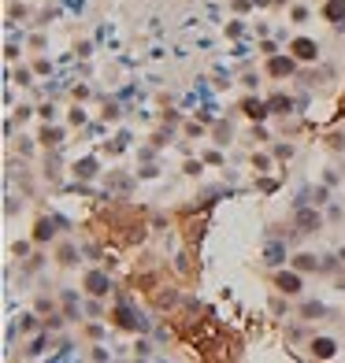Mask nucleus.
<instances>
[{
  "label": "nucleus",
  "instance_id": "5",
  "mask_svg": "<svg viewBox=\"0 0 345 363\" xmlns=\"http://www.w3.org/2000/svg\"><path fill=\"white\" fill-rule=\"evenodd\" d=\"M115 322H119V326H127V330H134V326H141V319L138 315H134L127 304H119V308H115Z\"/></svg>",
  "mask_w": 345,
  "mask_h": 363
},
{
  "label": "nucleus",
  "instance_id": "9",
  "mask_svg": "<svg viewBox=\"0 0 345 363\" xmlns=\"http://www.w3.org/2000/svg\"><path fill=\"white\" fill-rule=\"evenodd\" d=\"M323 15H327L330 23H341V19H345V0H327V8H323Z\"/></svg>",
  "mask_w": 345,
  "mask_h": 363
},
{
  "label": "nucleus",
  "instance_id": "12",
  "mask_svg": "<svg viewBox=\"0 0 345 363\" xmlns=\"http://www.w3.org/2000/svg\"><path fill=\"white\" fill-rule=\"evenodd\" d=\"M282 256H286L282 245H267V263H282Z\"/></svg>",
  "mask_w": 345,
  "mask_h": 363
},
{
  "label": "nucleus",
  "instance_id": "8",
  "mask_svg": "<svg viewBox=\"0 0 345 363\" xmlns=\"http://www.w3.org/2000/svg\"><path fill=\"white\" fill-rule=\"evenodd\" d=\"M267 71H271L275 78H282V74H290V71H293V60H286V56H275V60L267 63Z\"/></svg>",
  "mask_w": 345,
  "mask_h": 363
},
{
  "label": "nucleus",
  "instance_id": "10",
  "mask_svg": "<svg viewBox=\"0 0 345 363\" xmlns=\"http://www.w3.org/2000/svg\"><path fill=\"white\" fill-rule=\"evenodd\" d=\"M49 237H52V223H49V219H41L37 230H34V241H49Z\"/></svg>",
  "mask_w": 345,
  "mask_h": 363
},
{
  "label": "nucleus",
  "instance_id": "4",
  "mask_svg": "<svg viewBox=\"0 0 345 363\" xmlns=\"http://www.w3.org/2000/svg\"><path fill=\"white\" fill-rule=\"evenodd\" d=\"M315 52L319 49H315V41H308V37H297L293 41V56L297 60H315Z\"/></svg>",
  "mask_w": 345,
  "mask_h": 363
},
{
  "label": "nucleus",
  "instance_id": "13",
  "mask_svg": "<svg viewBox=\"0 0 345 363\" xmlns=\"http://www.w3.org/2000/svg\"><path fill=\"white\" fill-rule=\"evenodd\" d=\"M74 170H78V174H82V178H89V174H93V170H97V163H93V159H82V163H78V167H74Z\"/></svg>",
  "mask_w": 345,
  "mask_h": 363
},
{
  "label": "nucleus",
  "instance_id": "3",
  "mask_svg": "<svg viewBox=\"0 0 345 363\" xmlns=\"http://www.w3.org/2000/svg\"><path fill=\"white\" fill-rule=\"evenodd\" d=\"M297 226H301V234L319 230V215H315L312 208H301V212H297Z\"/></svg>",
  "mask_w": 345,
  "mask_h": 363
},
{
  "label": "nucleus",
  "instance_id": "6",
  "mask_svg": "<svg viewBox=\"0 0 345 363\" xmlns=\"http://www.w3.org/2000/svg\"><path fill=\"white\" fill-rule=\"evenodd\" d=\"M279 289H282V293H301V274L282 271V274H279Z\"/></svg>",
  "mask_w": 345,
  "mask_h": 363
},
{
  "label": "nucleus",
  "instance_id": "11",
  "mask_svg": "<svg viewBox=\"0 0 345 363\" xmlns=\"http://www.w3.org/2000/svg\"><path fill=\"white\" fill-rule=\"evenodd\" d=\"M267 104H271V111H290V108H293L290 97H282V93H275V97L267 100Z\"/></svg>",
  "mask_w": 345,
  "mask_h": 363
},
{
  "label": "nucleus",
  "instance_id": "7",
  "mask_svg": "<svg viewBox=\"0 0 345 363\" xmlns=\"http://www.w3.org/2000/svg\"><path fill=\"white\" fill-rule=\"evenodd\" d=\"M334 348H338V345H334L330 337H315V341H312V352H315L319 359H330V356H334Z\"/></svg>",
  "mask_w": 345,
  "mask_h": 363
},
{
  "label": "nucleus",
  "instance_id": "15",
  "mask_svg": "<svg viewBox=\"0 0 345 363\" xmlns=\"http://www.w3.org/2000/svg\"><path fill=\"white\" fill-rule=\"evenodd\" d=\"M60 263H74V248H60Z\"/></svg>",
  "mask_w": 345,
  "mask_h": 363
},
{
  "label": "nucleus",
  "instance_id": "14",
  "mask_svg": "<svg viewBox=\"0 0 345 363\" xmlns=\"http://www.w3.org/2000/svg\"><path fill=\"white\" fill-rule=\"evenodd\" d=\"M297 267H301V271H312V267H315V256H297Z\"/></svg>",
  "mask_w": 345,
  "mask_h": 363
},
{
  "label": "nucleus",
  "instance_id": "16",
  "mask_svg": "<svg viewBox=\"0 0 345 363\" xmlns=\"http://www.w3.org/2000/svg\"><path fill=\"white\" fill-rule=\"evenodd\" d=\"M45 141H49V145H60V130H45Z\"/></svg>",
  "mask_w": 345,
  "mask_h": 363
},
{
  "label": "nucleus",
  "instance_id": "2",
  "mask_svg": "<svg viewBox=\"0 0 345 363\" xmlns=\"http://www.w3.org/2000/svg\"><path fill=\"white\" fill-rule=\"evenodd\" d=\"M242 111H245L249 119H256V122H260V119H267V115H271V104H264V100H245V104H242Z\"/></svg>",
  "mask_w": 345,
  "mask_h": 363
},
{
  "label": "nucleus",
  "instance_id": "1",
  "mask_svg": "<svg viewBox=\"0 0 345 363\" xmlns=\"http://www.w3.org/2000/svg\"><path fill=\"white\" fill-rule=\"evenodd\" d=\"M85 289H89L93 297H104V293L111 289V282H108V274H104V271H89V274H85Z\"/></svg>",
  "mask_w": 345,
  "mask_h": 363
}]
</instances>
